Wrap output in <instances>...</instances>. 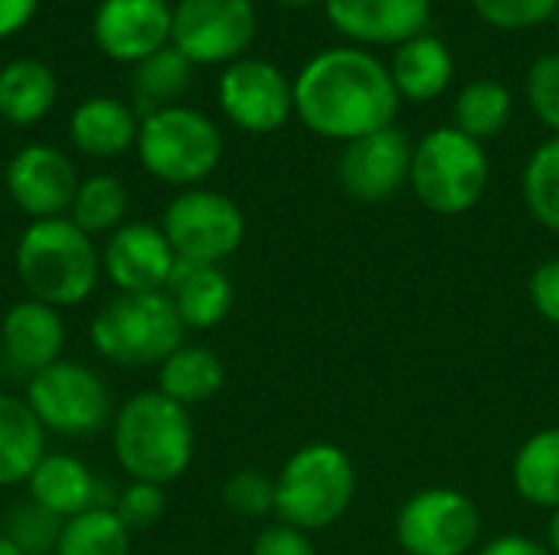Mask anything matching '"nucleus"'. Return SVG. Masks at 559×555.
<instances>
[{"instance_id": "44", "label": "nucleus", "mask_w": 559, "mask_h": 555, "mask_svg": "<svg viewBox=\"0 0 559 555\" xmlns=\"http://www.w3.org/2000/svg\"><path fill=\"white\" fill-rule=\"evenodd\" d=\"M554 23H557V33H559V7H557V13H554Z\"/></svg>"}, {"instance_id": "5", "label": "nucleus", "mask_w": 559, "mask_h": 555, "mask_svg": "<svg viewBox=\"0 0 559 555\" xmlns=\"http://www.w3.org/2000/svg\"><path fill=\"white\" fill-rule=\"evenodd\" d=\"M357 474L344 448L314 442L298 448L275 478V514L285 527L314 533L334 527L354 500Z\"/></svg>"}, {"instance_id": "37", "label": "nucleus", "mask_w": 559, "mask_h": 555, "mask_svg": "<svg viewBox=\"0 0 559 555\" xmlns=\"http://www.w3.org/2000/svg\"><path fill=\"white\" fill-rule=\"evenodd\" d=\"M252 555H318V550H314L308 533L278 523V527H269L255 536Z\"/></svg>"}, {"instance_id": "27", "label": "nucleus", "mask_w": 559, "mask_h": 555, "mask_svg": "<svg viewBox=\"0 0 559 555\" xmlns=\"http://www.w3.org/2000/svg\"><path fill=\"white\" fill-rule=\"evenodd\" d=\"M128 186L111 177V173H92L79 183L69 219L85 232V236H111L118 226H124L128 216Z\"/></svg>"}, {"instance_id": "35", "label": "nucleus", "mask_w": 559, "mask_h": 555, "mask_svg": "<svg viewBox=\"0 0 559 555\" xmlns=\"http://www.w3.org/2000/svg\"><path fill=\"white\" fill-rule=\"evenodd\" d=\"M472 7L498 29H531L554 20L559 0H472Z\"/></svg>"}, {"instance_id": "19", "label": "nucleus", "mask_w": 559, "mask_h": 555, "mask_svg": "<svg viewBox=\"0 0 559 555\" xmlns=\"http://www.w3.org/2000/svg\"><path fill=\"white\" fill-rule=\"evenodd\" d=\"M26 491L33 504H39L59 520L79 517L92 507H108L102 504V484L95 471L82 458L66 451H46L33 468Z\"/></svg>"}, {"instance_id": "3", "label": "nucleus", "mask_w": 559, "mask_h": 555, "mask_svg": "<svg viewBox=\"0 0 559 555\" xmlns=\"http://www.w3.org/2000/svg\"><path fill=\"white\" fill-rule=\"evenodd\" d=\"M13 265L26 298L59 311L88 301L102 281V249L69 216L29 222L16 239Z\"/></svg>"}, {"instance_id": "4", "label": "nucleus", "mask_w": 559, "mask_h": 555, "mask_svg": "<svg viewBox=\"0 0 559 555\" xmlns=\"http://www.w3.org/2000/svg\"><path fill=\"white\" fill-rule=\"evenodd\" d=\"M183 334L187 327L167 291H118L88 324L95 353L124 370L160 366L177 347H183Z\"/></svg>"}, {"instance_id": "11", "label": "nucleus", "mask_w": 559, "mask_h": 555, "mask_svg": "<svg viewBox=\"0 0 559 555\" xmlns=\"http://www.w3.org/2000/svg\"><path fill=\"white\" fill-rule=\"evenodd\" d=\"M252 0H177L170 46L193 65H229L255 39Z\"/></svg>"}, {"instance_id": "6", "label": "nucleus", "mask_w": 559, "mask_h": 555, "mask_svg": "<svg viewBox=\"0 0 559 555\" xmlns=\"http://www.w3.org/2000/svg\"><path fill=\"white\" fill-rule=\"evenodd\" d=\"M134 150L141 167L154 180L193 190L219 167L223 134L203 111L187 105H167L141 118Z\"/></svg>"}, {"instance_id": "24", "label": "nucleus", "mask_w": 559, "mask_h": 555, "mask_svg": "<svg viewBox=\"0 0 559 555\" xmlns=\"http://www.w3.org/2000/svg\"><path fill=\"white\" fill-rule=\"evenodd\" d=\"M46 455V429L20 396L0 393V487L26 484Z\"/></svg>"}, {"instance_id": "21", "label": "nucleus", "mask_w": 559, "mask_h": 555, "mask_svg": "<svg viewBox=\"0 0 559 555\" xmlns=\"http://www.w3.org/2000/svg\"><path fill=\"white\" fill-rule=\"evenodd\" d=\"M167 294H170L187 330L219 327L229 317L233 301H236L233 281L219 265H197V262H183V258H177Z\"/></svg>"}, {"instance_id": "40", "label": "nucleus", "mask_w": 559, "mask_h": 555, "mask_svg": "<svg viewBox=\"0 0 559 555\" xmlns=\"http://www.w3.org/2000/svg\"><path fill=\"white\" fill-rule=\"evenodd\" d=\"M478 555H554L547 546L527 540V536H498L488 546H481Z\"/></svg>"}, {"instance_id": "29", "label": "nucleus", "mask_w": 559, "mask_h": 555, "mask_svg": "<svg viewBox=\"0 0 559 555\" xmlns=\"http://www.w3.org/2000/svg\"><path fill=\"white\" fill-rule=\"evenodd\" d=\"M511 92L495 82V79H478V82H468L459 98H455V108H452V118L462 134L475 137V141H488V137H498L508 121H511Z\"/></svg>"}, {"instance_id": "22", "label": "nucleus", "mask_w": 559, "mask_h": 555, "mask_svg": "<svg viewBox=\"0 0 559 555\" xmlns=\"http://www.w3.org/2000/svg\"><path fill=\"white\" fill-rule=\"evenodd\" d=\"M455 75V56L452 49L432 36L419 33L406 43L396 46L393 62H390V79L406 101H432L439 98Z\"/></svg>"}, {"instance_id": "38", "label": "nucleus", "mask_w": 559, "mask_h": 555, "mask_svg": "<svg viewBox=\"0 0 559 555\" xmlns=\"http://www.w3.org/2000/svg\"><path fill=\"white\" fill-rule=\"evenodd\" d=\"M531 301H534V307H537V314L544 321L559 327V258L544 262L531 275Z\"/></svg>"}, {"instance_id": "25", "label": "nucleus", "mask_w": 559, "mask_h": 555, "mask_svg": "<svg viewBox=\"0 0 559 555\" xmlns=\"http://www.w3.org/2000/svg\"><path fill=\"white\" fill-rule=\"evenodd\" d=\"M226 383V366L210 347L183 343L157 366V393L190 409L210 402Z\"/></svg>"}, {"instance_id": "28", "label": "nucleus", "mask_w": 559, "mask_h": 555, "mask_svg": "<svg viewBox=\"0 0 559 555\" xmlns=\"http://www.w3.org/2000/svg\"><path fill=\"white\" fill-rule=\"evenodd\" d=\"M52 555H131V533L111 507H92L62 520Z\"/></svg>"}, {"instance_id": "10", "label": "nucleus", "mask_w": 559, "mask_h": 555, "mask_svg": "<svg viewBox=\"0 0 559 555\" xmlns=\"http://www.w3.org/2000/svg\"><path fill=\"white\" fill-rule=\"evenodd\" d=\"M481 536L478 504L452 487L413 494L396 517V543L409 555H465Z\"/></svg>"}, {"instance_id": "14", "label": "nucleus", "mask_w": 559, "mask_h": 555, "mask_svg": "<svg viewBox=\"0 0 559 555\" xmlns=\"http://www.w3.org/2000/svg\"><path fill=\"white\" fill-rule=\"evenodd\" d=\"M409 167L413 144L406 131L383 128L344 144V154L337 160V180L347 196L360 203H383L409 183Z\"/></svg>"}, {"instance_id": "31", "label": "nucleus", "mask_w": 559, "mask_h": 555, "mask_svg": "<svg viewBox=\"0 0 559 555\" xmlns=\"http://www.w3.org/2000/svg\"><path fill=\"white\" fill-rule=\"evenodd\" d=\"M521 193H524V206L527 213L550 232H559V134L550 141H544L527 167H524V180H521Z\"/></svg>"}, {"instance_id": "8", "label": "nucleus", "mask_w": 559, "mask_h": 555, "mask_svg": "<svg viewBox=\"0 0 559 555\" xmlns=\"http://www.w3.org/2000/svg\"><path fill=\"white\" fill-rule=\"evenodd\" d=\"M26 406L36 422L62 438H88L111 425L108 383L85 363L56 360L26 379Z\"/></svg>"}, {"instance_id": "30", "label": "nucleus", "mask_w": 559, "mask_h": 555, "mask_svg": "<svg viewBox=\"0 0 559 555\" xmlns=\"http://www.w3.org/2000/svg\"><path fill=\"white\" fill-rule=\"evenodd\" d=\"M190 79H193V62L174 46H164L160 52L134 65V92L147 111L177 105V98L190 88Z\"/></svg>"}, {"instance_id": "26", "label": "nucleus", "mask_w": 559, "mask_h": 555, "mask_svg": "<svg viewBox=\"0 0 559 555\" xmlns=\"http://www.w3.org/2000/svg\"><path fill=\"white\" fill-rule=\"evenodd\" d=\"M514 491L531 507H559V429L531 435L514 458Z\"/></svg>"}, {"instance_id": "33", "label": "nucleus", "mask_w": 559, "mask_h": 555, "mask_svg": "<svg viewBox=\"0 0 559 555\" xmlns=\"http://www.w3.org/2000/svg\"><path fill=\"white\" fill-rule=\"evenodd\" d=\"M223 504L239 517H265L275 510V478L259 468H242L223 484Z\"/></svg>"}, {"instance_id": "32", "label": "nucleus", "mask_w": 559, "mask_h": 555, "mask_svg": "<svg viewBox=\"0 0 559 555\" xmlns=\"http://www.w3.org/2000/svg\"><path fill=\"white\" fill-rule=\"evenodd\" d=\"M59 530H62V520L52 517L49 510H43V507L33 504V500L16 504V507L7 514V523H3V536H7L23 555L56 553Z\"/></svg>"}, {"instance_id": "9", "label": "nucleus", "mask_w": 559, "mask_h": 555, "mask_svg": "<svg viewBox=\"0 0 559 555\" xmlns=\"http://www.w3.org/2000/svg\"><path fill=\"white\" fill-rule=\"evenodd\" d=\"M160 229L177 258L197 265H219L242 245L246 216L226 193L193 186L167 203Z\"/></svg>"}, {"instance_id": "13", "label": "nucleus", "mask_w": 559, "mask_h": 555, "mask_svg": "<svg viewBox=\"0 0 559 555\" xmlns=\"http://www.w3.org/2000/svg\"><path fill=\"white\" fill-rule=\"evenodd\" d=\"M7 193L20 213L36 219H56L69 216L75 190H79V173L69 154L49 144H26L20 147L3 173Z\"/></svg>"}, {"instance_id": "2", "label": "nucleus", "mask_w": 559, "mask_h": 555, "mask_svg": "<svg viewBox=\"0 0 559 555\" xmlns=\"http://www.w3.org/2000/svg\"><path fill=\"white\" fill-rule=\"evenodd\" d=\"M193 448L190 409L157 389L134 393L111 419V451L128 481L167 487L190 468Z\"/></svg>"}, {"instance_id": "20", "label": "nucleus", "mask_w": 559, "mask_h": 555, "mask_svg": "<svg viewBox=\"0 0 559 555\" xmlns=\"http://www.w3.org/2000/svg\"><path fill=\"white\" fill-rule=\"evenodd\" d=\"M138 131L141 118L134 114V108L111 95L85 98L69 118V141L75 144V150L98 160L121 157L124 150H131L138 144Z\"/></svg>"}, {"instance_id": "16", "label": "nucleus", "mask_w": 559, "mask_h": 555, "mask_svg": "<svg viewBox=\"0 0 559 555\" xmlns=\"http://www.w3.org/2000/svg\"><path fill=\"white\" fill-rule=\"evenodd\" d=\"M177 268V252L170 249L160 226L124 222L102 245L105 278L128 294L138 291H167Z\"/></svg>"}, {"instance_id": "43", "label": "nucleus", "mask_w": 559, "mask_h": 555, "mask_svg": "<svg viewBox=\"0 0 559 555\" xmlns=\"http://www.w3.org/2000/svg\"><path fill=\"white\" fill-rule=\"evenodd\" d=\"M0 555H23V553H20V550H16V546H13V543H10V540L0 533Z\"/></svg>"}, {"instance_id": "23", "label": "nucleus", "mask_w": 559, "mask_h": 555, "mask_svg": "<svg viewBox=\"0 0 559 555\" xmlns=\"http://www.w3.org/2000/svg\"><path fill=\"white\" fill-rule=\"evenodd\" d=\"M56 105V75L43 59L23 56L0 69V118L13 128L43 121Z\"/></svg>"}, {"instance_id": "7", "label": "nucleus", "mask_w": 559, "mask_h": 555, "mask_svg": "<svg viewBox=\"0 0 559 555\" xmlns=\"http://www.w3.org/2000/svg\"><path fill=\"white\" fill-rule=\"evenodd\" d=\"M491 164L481 141L459 128H436L413 147L409 186L439 216L468 213L488 190Z\"/></svg>"}, {"instance_id": "12", "label": "nucleus", "mask_w": 559, "mask_h": 555, "mask_svg": "<svg viewBox=\"0 0 559 555\" xmlns=\"http://www.w3.org/2000/svg\"><path fill=\"white\" fill-rule=\"evenodd\" d=\"M216 98L223 114L246 134H272L295 114V88L269 59H236L223 69Z\"/></svg>"}, {"instance_id": "36", "label": "nucleus", "mask_w": 559, "mask_h": 555, "mask_svg": "<svg viewBox=\"0 0 559 555\" xmlns=\"http://www.w3.org/2000/svg\"><path fill=\"white\" fill-rule=\"evenodd\" d=\"M527 101L531 111L559 134V52L540 56L527 72Z\"/></svg>"}, {"instance_id": "1", "label": "nucleus", "mask_w": 559, "mask_h": 555, "mask_svg": "<svg viewBox=\"0 0 559 555\" xmlns=\"http://www.w3.org/2000/svg\"><path fill=\"white\" fill-rule=\"evenodd\" d=\"M295 88V114L328 141H357L393 128L400 92L390 69L360 46H334L305 62Z\"/></svg>"}, {"instance_id": "18", "label": "nucleus", "mask_w": 559, "mask_h": 555, "mask_svg": "<svg viewBox=\"0 0 559 555\" xmlns=\"http://www.w3.org/2000/svg\"><path fill=\"white\" fill-rule=\"evenodd\" d=\"M62 347H66V324L59 307L23 298L0 321V353L7 366L26 379L62 360Z\"/></svg>"}, {"instance_id": "41", "label": "nucleus", "mask_w": 559, "mask_h": 555, "mask_svg": "<svg viewBox=\"0 0 559 555\" xmlns=\"http://www.w3.org/2000/svg\"><path fill=\"white\" fill-rule=\"evenodd\" d=\"M550 553L559 555V507L554 510V520H550Z\"/></svg>"}, {"instance_id": "15", "label": "nucleus", "mask_w": 559, "mask_h": 555, "mask_svg": "<svg viewBox=\"0 0 559 555\" xmlns=\"http://www.w3.org/2000/svg\"><path fill=\"white\" fill-rule=\"evenodd\" d=\"M174 7L167 0H102L92 16L95 46L115 59L138 65L170 46Z\"/></svg>"}, {"instance_id": "34", "label": "nucleus", "mask_w": 559, "mask_h": 555, "mask_svg": "<svg viewBox=\"0 0 559 555\" xmlns=\"http://www.w3.org/2000/svg\"><path fill=\"white\" fill-rule=\"evenodd\" d=\"M111 510L128 527V533H138V530H151L164 517L167 497H164V487H157V484L128 481V487H121L111 497Z\"/></svg>"}, {"instance_id": "42", "label": "nucleus", "mask_w": 559, "mask_h": 555, "mask_svg": "<svg viewBox=\"0 0 559 555\" xmlns=\"http://www.w3.org/2000/svg\"><path fill=\"white\" fill-rule=\"evenodd\" d=\"M275 3L292 7V10H308V7H318V3H324V0H275Z\"/></svg>"}, {"instance_id": "17", "label": "nucleus", "mask_w": 559, "mask_h": 555, "mask_svg": "<svg viewBox=\"0 0 559 555\" xmlns=\"http://www.w3.org/2000/svg\"><path fill=\"white\" fill-rule=\"evenodd\" d=\"M331 26L364 46H400L426 33L432 0H324Z\"/></svg>"}, {"instance_id": "39", "label": "nucleus", "mask_w": 559, "mask_h": 555, "mask_svg": "<svg viewBox=\"0 0 559 555\" xmlns=\"http://www.w3.org/2000/svg\"><path fill=\"white\" fill-rule=\"evenodd\" d=\"M39 0H0V39L20 33L36 16Z\"/></svg>"}]
</instances>
